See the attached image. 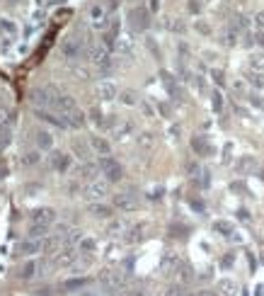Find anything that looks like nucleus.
Segmentation results:
<instances>
[{"instance_id": "obj_1", "label": "nucleus", "mask_w": 264, "mask_h": 296, "mask_svg": "<svg viewBox=\"0 0 264 296\" xmlns=\"http://www.w3.org/2000/svg\"><path fill=\"white\" fill-rule=\"evenodd\" d=\"M99 170L104 172L107 182H119V180L124 177V170H121V165H119L111 155H99Z\"/></svg>"}, {"instance_id": "obj_2", "label": "nucleus", "mask_w": 264, "mask_h": 296, "mask_svg": "<svg viewBox=\"0 0 264 296\" xmlns=\"http://www.w3.org/2000/svg\"><path fill=\"white\" fill-rule=\"evenodd\" d=\"M107 194H109V182L107 180H90V182L85 184L83 197L87 202H99V199H104Z\"/></svg>"}, {"instance_id": "obj_3", "label": "nucleus", "mask_w": 264, "mask_h": 296, "mask_svg": "<svg viewBox=\"0 0 264 296\" xmlns=\"http://www.w3.org/2000/svg\"><path fill=\"white\" fill-rule=\"evenodd\" d=\"M90 25L95 29L109 27V13H107L104 5H92V8H90Z\"/></svg>"}, {"instance_id": "obj_4", "label": "nucleus", "mask_w": 264, "mask_h": 296, "mask_svg": "<svg viewBox=\"0 0 264 296\" xmlns=\"http://www.w3.org/2000/svg\"><path fill=\"white\" fill-rule=\"evenodd\" d=\"M90 61H92V66H97L99 71L109 68V66H111L109 49H107L104 44H102V46H95V49H90Z\"/></svg>"}, {"instance_id": "obj_5", "label": "nucleus", "mask_w": 264, "mask_h": 296, "mask_svg": "<svg viewBox=\"0 0 264 296\" xmlns=\"http://www.w3.org/2000/svg\"><path fill=\"white\" fill-rule=\"evenodd\" d=\"M61 54L66 61H78L80 54H83V42L80 39H66L61 44Z\"/></svg>"}, {"instance_id": "obj_6", "label": "nucleus", "mask_w": 264, "mask_h": 296, "mask_svg": "<svg viewBox=\"0 0 264 296\" xmlns=\"http://www.w3.org/2000/svg\"><path fill=\"white\" fill-rule=\"evenodd\" d=\"M58 90H56L54 85H46V87H42V90H37L34 92V100L42 105V107H54L56 105V100H58Z\"/></svg>"}, {"instance_id": "obj_7", "label": "nucleus", "mask_w": 264, "mask_h": 296, "mask_svg": "<svg viewBox=\"0 0 264 296\" xmlns=\"http://www.w3.org/2000/svg\"><path fill=\"white\" fill-rule=\"evenodd\" d=\"M78 260V253H75V248H61L58 253H54V267H70L73 262Z\"/></svg>"}, {"instance_id": "obj_8", "label": "nucleus", "mask_w": 264, "mask_h": 296, "mask_svg": "<svg viewBox=\"0 0 264 296\" xmlns=\"http://www.w3.org/2000/svg\"><path fill=\"white\" fill-rule=\"evenodd\" d=\"M114 207L119 209V212L124 214H131L139 209V199L134 197V194H126V192H121V194H114Z\"/></svg>"}, {"instance_id": "obj_9", "label": "nucleus", "mask_w": 264, "mask_h": 296, "mask_svg": "<svg viewBox=\"0 0 264 296\" xmlns=\"http://www.w3.org/2000/svg\"><path fill=\"white\" fill-rule=\"evenodd\" d=\"M56 221V212L51 207H42L37 212H32V224H39V226H51Z\"/></svg>"}, {"instance_id": "obj_10", "label": "nucleus", "mask_w": 264, "mask_h": 296, "mask_svg": "<svg viewBox=\"0 0 264 296\" xmlns=\"http://www.w3.org/2000/svg\"><path fill=\"white\" fill-rule=\"evenodd\" d=\"M44 250V240H34V238H27L20 243V248H17V253L22 255V257H32V255L42 253Z\"/></svg>"}, {"instance_id": "obj_11", "label": "nucleus", "mask_w": 264, "mask_h": 296, "mask_svg": "<svg viewBox=\"0 0 264 296\" xmlns=\"http://www.w3.org/2000/svg\"><path fill=\"white\" fill-rule=\"evenodd\" d=\"M34 114H37V119H42V122H49V124H54V127H58V129H68V119L61 114V117H56V114H51V112H46V110H34Z\"/></svg>"}, {"instance_id": "obj_12", "label": "nucleus", "mask_w": 264, "mask_h": 296, "mask_svg": "<svg viewBox=\"0 0 264 296\" xmlns=\"http://www.w3.org/2000/svg\"><path fill=\"white\" fill-rule=\"evenodd\" d=\"M54 110L58 114H63V117H66V114H70V112H75V110H78V102H75V97H70V95H58Z\"/></svg>"}, {"instance_id": "obj_13", "label": "nucleus", "mask_w": 264, "mask_h": 296, "mask_svg": "<svg viewBox=\"0 0 264 296\" xmlns=\"http://www.w3.org/2000/svg\"><path fill=\"white\" fill-rule=\"evenodd\" d=\"M34 143H37L39 151H51V148H54V136H51V131H46V129L34 131Z\"/></svg>"}, {"instance_id": "obj_14", "label": "nucleus", "mask_w": 264, "mask_h": 296, "mask_svg": "<svg viewBox=\"0 0 264 296\" xmlns=\"http://www.w3.org/2000/svg\"><path fill=\"white\" fill-rule=\"evenodd\" d=\"M119 95V90H116V85L109 83V80H102V83L97 85V97L104 100V102H109V100H114Z\"/></svg>"}, {"instance_id": "obj_15", "label": "nucleus", "mask_w": 264, "mask_h": 296, "mask_svg": "<svg viewBox=\"0 0 264 296\" xmlns=\"http://www.w3.org/2000/svg\"><path fill=\"white\" fill-rule=\"evenodd\" d=\"M51 168L56 170V172H66V170L70 168V155L68 153H51Z\"/></svg>"}, {"instance_id": "obj_16", "label": "nucleus", "mask_w": 264, "mask_h": 296, "mask_svg": "<svg viewBox=\"0 0 264 296\" xmlns=\"http://www.w3.org/2000/svg\"><path fill=\"white\" fill-rule=\"evenodd\" d=\"M90 146H92V151L99 155H109L111 153V146L109 141L104 139V136H90Z\"/></svg>"}, {"instance_id": "obj_17", "label": "nucleus", "mask_w": 264, "mask_h": 296, "mask_svg": "<svg viewBox=\"0 0 264 296\" xmlns=\"http://www.w3.org/2000/svg\"><path fill=\"white\" fill-rule=\"evenodd\" d=\"M131 20H134V27L136 29H146L151 22H148V13L143 8H134L131 10Z\"/></svg>"}, {"instance_id": "obj_18", "label": "nucleus", "mask_w": 264, "mask_h": 296, "mask_svg": "<svg viewBox=\"0 0 264 296\" xmlns=\"http://www.w3.org/2000/svg\"><path fill=\"white\" fill-rule=\"evenodd\" d=\"M39 160H42V151H39V148H37V151H27V153L20 155V165H22V168H34Z\"/></svg>"}, {"instance_id": "obj_19", "label": "nucleus", "mask_w": 264, "mask_h": 296, "mask_svg": "<svg viewBox=\"0 0 264 296\" xmlns=\"http://www.w3.org/2000/svg\"><path fill=\"white\" fill-rule=\"evenodd\" d=\"M99 279L107 284V286H111V289H119V286L124 284V277H121L119 272H102V277H99Z\"/></svg>"}, {"instance_id": "obj_20", "label": "nucleus", "mask_w": 264, "mask_h": 296, "mask_svg": "<svg viewBox=\"0 0 264 296\" xmlns=\"http://www.w3.org/2000/svg\"><path fill=\"white\" fill-rule=\"evenodd\" d=\"M90 214H92V216H95V219H104V221H107V219H111V207H107V204H97V202H95V204H90Z\"/></svg>"}, {"instance_id": "obj_21", "label": "nucleus", "mask_w": 264, "mask_h": 296, "mask_svg": "<svg viewBox=\"0 0 264 296\" xmlns=\"http://www.w3.org/2000/svg\"><path fill=\"white\" fill-rule=\"evenodd\" d=\"M37 269H39V262H37V260H27V262L20 267V277H22V279H32V277L37 274Z\"/></svg>"}, {"instance_id": "obj_22", "label": "nucleus", "mask_w": 264, "mask_h": 296, "mask_svg": "<svg viewBox=\"0 0 264 296\" xmlns=\"http://www.w3.org/2000/svg\"><path fill=\"white\" fill-rule=\"evenodd\" d=\"M90 151H92L90 143H83V141H78V139L73 141V153L78 155L80 160H87V158H90Z\"/></svg>"}, {"instance_id": "obj_23", "label": "nucleus", "mask_w": 264, "mask_h": 296, "mask_svg": "<svg viewBox=\"0 0 264 296\" xmlns=\"http://www.w3.org/2000/svg\"><path fill=\"white\" fill-rule=\"evenodd\" d=\"M218 291L223 296H237V284L233 279H221L218 282Z\"/></svg>"}, {"instance_id": "obj_24", "label": "nucleus", "mask_w": 264, "mask_h": 296, "mask_svg": "<svg viewBox=\"0 0 264 296\" xmlns=\"http://www.w3.org/2000/svg\"><path fill=\"white\" fill-rule=\"evenodd\" d=\"M66 119H68V127H73V129H83L85 127V114L80 112V110L66 114Z\"/></svg>"}, {"instance_id": "obj_25", "label": "nucleus", "mask_w": 264, "mask_h": 296, "mask_svg": "<svg viewBox=\"0 0 264 296\" xmlns=\"http://www.w3.org/2000/svg\"><path fill=\"white\" fill-rule=\"evenodd\" d=\"M95 172H97V165H92V163H87V160H85L83 165L78 168V177H80V180H92V177H95Z\"/></svg>"}, {"instance_id": "obj_26", "label": "nucleus", "mask_w": 264, "mask_h": 296, "mask_svg": "<svg viewBox=\"0 0 264 296\" xmlns=\"http://www.w3.org/2000/svg\"><path fill=\"white\" fill-rule=\"evenodd\" d=\"M46 233H49V226L32 224V228H29V238H34V240H44L46 238Z\"/></svg>"}, {"instance_id": "obj_27", "label": "nucleus", "mask_w": 264, "mask_h": 296, "mask_svg": "<svg viewBox=\"0 0 264 296\" xmlns=\"http://www.w3.org/2000/svg\"><path fill=\"white\" fill-rule=\"evenodd\" d=\"M250 68L252 71H264V51H257L250 56Z\"/></svg>"}, {"instance_id": "obj_28", "label": "nucleus", "mask_w": 264, "mask_h": 296, "mask_svg": "<svg viewBox=\"0 0 264 296\" xmlns=\"http://www.w3.org/2000/svg\"><path fill=\"white\" fill-rule=\"evenodd\" d=\"M182 262H180V257L177 255H165V260H163V269L165 272H170V269H175L177 272V267H180Z\"/></svg>"}, {"instance_id": "obj_29", "label": "nucleus", "mask_w": 264, "mask_h": 296, "mask_svg": "<svg viewBox=\"0 0 264 296\" xmlns=\"http://www.w3.org/2000/svg\"><path fill=\"white\" fill-rule=\"evenodd\" d=\"M121 102H124V105H139V95H136L134 90H124V92H121Z\"/></svg>"}, {"instance_id": "obj_30", "label": "nucleus", "mask_w": 264, "mask_h": 296, "mask_svg": "<svg viewBox=\"0 0 264 296\" xmlns=\"http://www.w3.org/2000/svg\"><path fill=\"white\" fill-rule=\"evenodd\" d=\"M192 146H194V151L196 153H209L211 148H209V143L204 141V139H194V141H192Z\"/></svg>"}, {"instance_id": "obj_31", "label": "nucleus", "mask_w": 264, "mask_h": 296, "mask_svg": "<svg viewBox=\"0 0 264 296\" xmlns=\"http://www.w3.org/2000/svg\"><path fill=\"white\" fill-rule=\"evenodd\" d=\"M95 250V240L92 238H83L80 240V253H92Z\"/></svg>"}, {"instance_id": "obj_32", "label": "nucleus", "mask_w": 264, "mask_h": 296, "mask_svg": "<svg viewBox=\"0 0 264 296\" xmlns=\"http://www.w3.org/2000/svg\"><path fill=\"white\" fill-rule=\"evenodd\" d=\"M8 141H10V127L0 124V146H8Z\"/></svg>"}, {"instance_id": "obj_33", "label": "nucleus", "mask_w": 264, "mask_h": 296, "mask_svg": "<svg viewBox=\"0 0 264 296\" xmlns=\"http://www.w3.org/2000/svg\"><path fill=\"white\" fill-rule=\"evenodd\" d=\"M139 146H143V148H151V146H153V134H141V136H139Z\"/></svg>"}, {"instance_id": "obj_34", "label": "nucleus", "mask_w": 264, "mask_h": 296, "mask_svg": "<svg viewBox=\"0 0 264 296\" xmlns=\"http://www.w3.org/2000/svg\"><path fill=\"white\" fill-rule=\"evenodd\" d=\"M213 228H216V231H223V236H228V233L233 231V226L228 224V221H216V224H213Z\"/></svg>"}, {"instance_id": "obj_35", "label": "nucleus", "mask_w": 264, "mask_h": 296, "mask_svg": "<svg viewBox=\"0 0 264 296\" xmlns=\"http://www.w3.org/2000/svg\"><path fill=\"white\" fill-rule=\"evenodd\" d=\"M128 131H131V124H121V127H116L114 136H116V139H124V134H128Z\"/></svg>"}, {"instance_id": "obj_36", "label": "nucleus", "mask_w": 264, "mask_h": 296, "mask_svg": "<svg viewBox=\"0 0 264 296\" xmlns=\"http://www.w3.org/2000/svg\"><path fill=\"white\" fill-rule=\"evenodd\" d=\"M254 25H257V29H259V32H264V13L254 15Z\"/></svg>"}, {"instance_id": "obj_37", "label": "nucleus", "mask_w": 264, "mask_h": 296, "mask_svg": "<svg viewBox=\"0 0 264 296\" xmlns=\"http://www.w3.org/2000/svg\"><path fill=\"white\" fill-rule=\"evenodd\" d=\"M167 296H187V294H184V289H182V286H172V289L167 291Z\"/></svg>"}, {"instance_id": "obj_38", "label": "nucleus", "mask_w": 264, "mask_h": 296, "mask_svg": "<svg viewBox=\"0 0 264 296\" xmlns=\"http://www.w3.org/2000/svg\"><path fill=\"white\" fill-rule=\"evenodd\" d=\"M54 248H56V238L44 240V250H54Z\"/></svg>"}, {"instance_id": "obj_39", "label": "nucleus", "mask_w": 264, "mask_h": 296, "mask_svg": "<svg viewBox=\"0 0 264 296\" xmlns=\"http://www.w3.org/2000/svg\"><path fill=\"white\" fill-rule=\"evenodd\" d=\"M83 279H73V282H66V289H75V286H80Z\"/></svg>"}, {"instance_id": "obj_40", "label": "nucleus", "mask_w": 264, "mask_h": 296, "mask_svg": "<svg viewBox=\"0 0 264 296\" xmlns=\"http://www.w3.org/2000/svg\"><path fill=\"white\" fill-rule=\"evenodd\" d=\"M254 39H257V44H259V46H264V32H257V34H254Z\"/></svg>"}, {"instance_id": "obj_41", "label": "nucleus", "mask_w": 264, "mask_h": 296, "mask_svg": "<svg viewBox=\"0 0 264 296\" xmlns=\"http://www.w3.org/2000/svg\"><path fill=\"white\" fill-rule=\"evenodd\" d=\"M252 83H254V85H264V78H262V75H252Z\"/></svg>"}, {"instance_id": "obj_42", "label": "nucleus", "mask_w": 264, "mask_h": 296, "mask_svg": "<svg viewBox=\"0 0 264 296\" xmlns=\"http://www.w3.org/2000/svg\"><path fill=\"white\" fill-rule=\"evenodd\" d=\"M199 296H218V294H216V291H201Z\"/></svg>"}]
</instances>
